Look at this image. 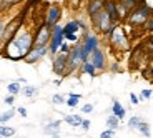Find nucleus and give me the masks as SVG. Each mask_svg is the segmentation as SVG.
<instances>
[{"label": "nucleus", "mask_w": 153, "mask_h": 138, "mask_svg": "<svg viewBox=\"0 0 153 138\" xmlns=\"http://www.w3.org/2000/svg\"><path fill=\"white\" fill-rule=\"evenodd\" d=\"M60 123H62L60 120H52V122H48L45 127H43V133L50 135V137L53 133H58V131H60Z\"/></svg>", "instance_id": "16"}, {"label": "nucleus", "mask_w": 153, "mask_h": 138, "mask_svg": "<svg viewBox=\"0 0 153 138\" xmlns=\"http://www.w3.org/2000/svg\"><path fill=\"white\" fill-rule=\"evenodd\" d=\"M143 0H118L117 2V7H118V15H120V20L125 22L126 15L137 7L138 4H142Z\"/></svg>", "instance_id": "12"}, {"label": "nucleus", "mask_w": 153, "mask_h": 138, "mask_svg": "<svg viewBox=\"0 0 153 138\" xmlns=\"http://www.w3.org/2000/svg\"><path fill=\"white\" fill-rule=\"evenodd\" d=\"M130 102H131V105H138L140 103V96H137L135 93H130Z\"/></svg>", "instance_id": "35"}, {"label": "nucleus", "mask_w": 153, "mask_h": 138, "mask_svg": "<svg viewBox=\"0 0 153 138\" xmlns=\"http://www.w3.org/2000/svg\"><path fill=\"white\" fill-rule=\"evenodd\" d=\"M7 92L10 93V95H19L20 92H22V83H19V82H10V83L7 85Z\"/></svg>", "instance_id": "22"}, {"label": "nucleus", "mask_w": 153, "mask_h": 138, "mask_svg": "<svg viewBox=\"0 0 153 138\" xmlns=\"http://www.w3.org/2000/svg\"><path fill=\"white\" fill-rule=\"evenodd\" d=\"M78 32H82L78 20H70V22H67L65 25H63V35H67V33H78Z\"/></svg>", "instance_id": "17"}, {"label": "nucleus", "mask_w": 153, "mask_h": 138, "mask_svg": "<svg viewBox=\"0 0 153 138\" xmlns=\"http://www.w3.org/2000/svg\"><path fill=\"white\" fill-rule=\"evenodd\" d=\"M65 96L63 95H60V93H55L53 96H52V103L53 105H65Z\"/></svg>", "instance_id": "27"}, {"label": "nucleus", "mask_w": 153, "mask_h": 138, "mask_svg": "<svg viewBox=\"0 0 153 138\" xmlns=\"http://www.w3.org/2000/svg\"><path fill=\"white\" fill-rule=\"evenodd\" d=\"M78 73H85V75H88V77L95 78L97 75H98V70L95 68V65H93L90 60H85L83 63H82L80 70H78Z\"/></svg>", "instance_id": "14"}, {"label": "nucleus", "mask_w": 153, "mask_h": 138, "mask_svg": "<svg viewBox=\"0 0 153 138\" xmlns=\"http://www.w3.org/2000/svg\"><path fill=\"white\" fill-rule=\"evenodd\" d=\"M17 113L25 118V116H27V108H25V107H19V108H17Z\"/></svg>", "instance_id": "37"}, {"label": "nucleus", "mask_w": 153, "mask_h": 138, "mask_svg": "<svg viewBox=\"0 0 153 138\" xmlns=\"http://www.w3.org/2000/svg\"><path fill=\"white\" fill-rule=\"evenodd\" d=\"M5 25H7V20L0 19V39H2V33H4V30H5Z\"/></svg>", "instance_id": "38"}, {"label": "nucleus", "mask_w": 153, "mask_h": 138, "mask_svg": "<svg viewBox=\"0 0 153 138\" xmlns=\"http://www.w3.org/2000/svg\"><path fill=\"white\" fill-rule=\"evenodd\" d=\"M105 42H108V45H110L111 50L120 52V53L130 50V37H128L126 28L123 27L122 23H118V25H115V27L111 28L110 37H108Z\"/></svg>", "instance_id": "1"}, {"label": "nucleus", "mask_w": 153, "mask_h": 138, "mask_svg": "<svg viewBox=\"0 0 153 138\" xmlns=\"http://www.w3.org/2000/svg\"><path fill=\"white\" fill-rule=\"evenodd\" d=\"M73 2H75V4H78V5H80V4H83V2H87V0H73Z\"/></svg>", "instance_id": "42"}, {"label": "nucleus", "mask_w": 153, "mask_h": 138, "mask_svg": "<svg viewBox=\"0 0 153 138\" xmlns=\"http://www.w3.org/2000/svg\"><path fill=\"white\" fill-rule=\"evenodd\" d=\"M4 12H5V4H4V0H0V17H2Z\"/></svg>", "instance_id": "40"}, {"label": "nucleus", "mask_w": 153, "mask_h": 138, "mask_svg": "<svg viewBox=\"0 0 153 138\" xmlns=\"http://www.w3.org/2000/svg\"><path fill=\"white\" fill-rule=\"evenodd\" d=\"M118 127H120V120L117 118L113 113H111L110 116H107V128H110V130H117Z\"/></svg>", "instance_id": "25"}, {"label": "nucleus", "mask_w": 153, "mask_h": 138, "mask_svg": "<svg viewBox=\"0 0 153 138\" xmlns=\"http://www.w3.org/2000/svg\"><path fill=\"white\" fill-rule=\"evenodd\" d=\"M70 48H72V43L67 42V40H63V43L60 45L58 52H62V53H70Z\"/></svg>", "instance_id": "29"}, {"label": "nucleus", "mask_w": 153, "mask_h": 138, "mask_svg": "<svg viewBox=\"0 0 153 138\" xmlns=\"http://www.w3.org/2000/svg\"><path fill=\"white\" fill-rule=\"evenodd\" d=\"M93 111V103H85L82 107V113H92Z\"/></svg>", "instance_id": "33"}, {"label": "nucleus", "mask_w": 153, "mask_h": 138, "mask_svg": "<svg viewBox=\"0 0 153 138\" xmlns=\"http://www.w3.org/2000/svg\"><path fill=\"white\" fill-rule=\"evenodd\" d=\"M50 37H52V27H48L47 23H40L37 27V30L33 32V45L35 47L48 45Z\"/></svg>", "instance_id": "8"}, {"label": "nucleus", "mask_w": 153, "mask_h": 138, "mask_svg": "<svg viewBox=\"0 0 153 138\" xmlns=\"http://www.w3.org/2000/svg\"><path fill=\"white\" fill-rule=\"evenodd\" d=\"M103 5H105V0H87L85 12H87L88 19H92L97 13H100V12L103 10Z\"/></svg>", "instance_id": "13"}, {"label": "nucleus", "mask_w": 153, "mask_h": 138, "mask_svg": "<svg viewBox=\"0 0 153 138\" xmlns=\"http://www.w3.org/2000/svg\"><path fill=\"white\" fill-rule=\"evenodd\" d=\"M15 135V128L8 127L7 123H0V137H7V138H12Z\"/></svg>", "instance_id": "21"}, {"label": "nucleus", "mask_w": 153, "mask_h": 138, "mask_svg": "<svg viewBox=\"0 0 153 138\" xmlns=\"http://www.w3.org/2000/svg\"><path fill=\"white\" fill-rule=\"evenodd\" d=\"M62 19V7L58 4H50L47 5L45 17H43V23H47L48 27H53L55 23H58Z\"/></svg>", "instance_id": "11"}, {"label": "nucleus", "mask_w": 153, "mask_h": 138, "mask_svg": "<svg viewBox=\"0 0 153 138\" xmlns=\"http://www.w3.org/2000/svg\"><path fill=\"white\" fill-rule=\"evenodd\" d=\"M143 27H145L146 30H153V19H150L148 22H146L145 25H143Z\"/></svg>", "instance_id": "39"}, {"label": "nucleus", "mask_w": 153, "mask_h": 138, "mask_svg": "<svg viewBox=\"0 0 153 138\" xmlns=\"http://www.w3.org/2000/svg\"><path fill=\"white\" fill-rule=\"evenodd\" d=\"M83 50H82V42H76L72 45L68 53V63H67V77L72 73H78L82 63H83Z\"/></svg>", "instance_id": "3"}, {"label": "nucleus", "mask_w": 153, "mask_h": 138, "mask_svg": "<svg viewBox=\"0 0 153 138\" xmlns=\"http://www.w3.org/2000/svg\"><path fill=\"white\" fill-rule=\"evenodd\" d=\"M82 50H83V60H88L90 58V53H92L95 48L102 47V39L97 32L88 30L87 33L82 35Z\"/></svg>", "instance_id": "5"}, {"label": "nucleus", "mask_w": 153, "mask_h": 138, "mask_svg": "<svg viewBox=\"0 0 153 138\" xmlns=\"http://www.w3.org/2000/svg\"><path fill=\"white\" fill-rule=\"evenodd\" d=\"M22 93L23 96H25V98H33V96H37L38 95V88L37 87H33V85H23L22 87Z\"/></svg>", "instance_id": "19"}, {"label": "nucleus", "mask_w": 153, "mask_h": 138, "mask_svg": "<svg viewBox=\"0 0 153 138\" xmlns=\"http://www.w3.org/2000/svg\"><path fill=\"white\" fill-rule=\"evenodd\" d=\"M108 68H110L113 73H118V72H122V67H120V63H118V62H111V65L108 67Z\"/></svg>", "instance_id": "32"}, {"label": "nucleus", "mask_w": 153, "mask_h": 138, "mask_svg": "<svg viewBox=\"0 0 153 138\" xmlns=\"http://www.w3.org/2000/svg\"><path fill=\"white\" fill-rule=\"evenodd\" d=\"M140 122H142V116H138V115H133L128 118V122H126V125H128V128L130 130H137L138 125H140Z\"/></svg>", "instance_id": "26"}, {"label": "nucleus", "mask_w": 153, "mask_h": 138, "mask_svg": "<svg viewBox=\"0 0 153 138\" xmlns=\"http://www.w3.org/2000/svg\"><path fill=\"white\" fill-rule=\"evenodd\" d=\"M52 138H60V131H58V133H53V135H52Z\"/></svg>", "instance_id": "43"}, {"label": "nucleus", "mask_w": 153, "mask_h": 138, "mask_svg": "<svg viewBox=\"0 0 153 138\" xmlns=\"http://www.w3.org/2000/svg\"><path fill=\"white\" fill-rule=\"evenodd\" d=\"M17 82H19V83H22V85H27V78H23V77H20Z\"/></svg>", "instance_id": "41"}, {"label": "nucleus", "mask_w": 153, "mask_h": 138, "mask_svg": "<svg viewBox=\"0 0 153 138\" xmlns=\"http://www.w3.org/2000/svg\"><path fill=\"white\" fill-rule=\"evenodd\" d=\"M80 100H82L80 93H68V98L65 100V105L68 108H76L78 103H80Z\"/></svg>", "instance_id": "20"}, {"label": "nucleus", "mask_w": 153, "mask_h": 138, "mask_svg": "<svg viewBox=\"0 0 153 138\" xmlns=\"http://www.w3.org/2000/svg\"><path fill=\"white\" fill-rule=\"evenodd\" d=\"M63 40H65V37H63V25L58 22L52 27V37H50V43H48V55L50 57H53V55L58 53V48L63 43Z\"/></svg>", "instance_id": "6"}, {"label": "nucleus", "mask_w": 153, "mask_h": 138, "mask_svg": "<svg viewBox=\"0 0 153 138\" xmlns=\"http://www.w3.org/2000/svg\"><path fill=\"white\" fill-rule=\"evenodd\" d=\"M53 83H55V85H57V87H58V85H60V83H62V78H58V80H55V82H53Z\"/></svg>", "instance_id": "44"}, {"label": "nucleus", "mask_w": 153, "mask_h": 138, "mask_svg": "<svg viewBox=\"0 0 153 138\" xmlns=\"http://www.w3.org/2000/svg\"><path fill=\"white\" fill-rule=\"evenodd\" d=\"M152 96H153V90H150V88L142 90V93H140V100H150Z\"/></svg>", "instance_id": "30"}, {"label": "nucleus", "mask_w": 153, "mask_h": 138, "mask_svg": "<svg viewBox=\"0 0 153 138\" xmlns=\"http://www.w3.org/2000/svg\"><path fill=\"white\" fill-rule=\"evenodd\" d=\"M0 138H7V137H0Z\"/></svg>", "instance_id": "45"}, {"label": "nucleus", "mask_w": 153, "mask_h": 138, "mask_svg": "<svg viewBox=\"0 0 153 138\" xmlns=\"http://www.w3.org/2000/svg\"><path fill=\"white\" fill-rule=\"evenodd\" d=\"M67 63H68V53L58 52L57 55L52 57V70L57 77L65 78L67 77Z\"/></svg>", "instance_id": "7"}, {"label": "nucleus", "mask_w": 153, "mask_h": 138, "mask_svg": "<svg viewBox=\"0 0 153 138\" xmlns=\"http://www.w3.org/2000/svg\"><path fill=\"white\" fill-rule=\"evenodd\" d=\"M90 125H92V123H90V120H83L80 127H82V130H85V131H87V130H90Z\"/></svg>", "instance_id": "36"}, {"label": "nucleus", "mask_w": 153, "mask_h": 138, "mask_svg": "<svg viewBox=\"0 0 153 138\" xmlns=\"http://www.w3.org/2000/svg\"><path fill=\"white\" fill-rule=\"evenodd\" d=\"M13 42L20 47V50L23 53L27 55L32 50V47H33V32L28 27H25V23H23L22 27L19 28V32L15 33V37H13Z\"/></svg>", "instance_id": "4"}, {"label": "nucleus", "mask_w": 153, "mask_h": 138, "mask_svg": "<svg viewBox=\"0 0 153 138\" xmlns=\"http://www.w3.org/2000/svg\"><path fill=\"white\" fill-rule=\"evenodd\" d=\"M113 137H115V130H110V128H107L100 133V138H113Z\"/></svg>", "instance_id": "31"}, {"label": "nucleus", "mask_w": 153, "mask_h": 138, "mask_svg": "<svg viewBox=\"0 0 153 138\" xmlns=\"http://www.w3.org/2000/svg\"><path fill=\"white\" fill-rule=\"evenodd\" d=\"M47 55H48V45H43V47H35L33 45L30 52L25 55L23 62L28 63V65H35V63H38V62H42Z\"/></svg>", "instance_id": "10"}, {"label": "nucleus", "mask_w": 153, "mask_h": 138, "mask_svg": "<svg viewBox=\"0 0 153 138\" xmlns=\"http://www.w3.org/2000/svg\"><path fill=\"white\" fill-rule=\"evenodd\" d=\"M17 113V108H10V110L4 111V113H0V123H8L12 118H13V115Z\"/></svg>", "instance_id": "23"}, {"label": "nucleus", "mask_w": 153, "mask_h": 138, "mask_svg": "<svg viewBox=\"0 0 153 138\" xmlns=\"http://www.w3.org/2000/svg\"><path fill=\"white\" fill-rule=\"evenodd\" d=\"M137 130L140 131V133H142L145 138H150V137H152V130H150V125H148L146 122H143V120L140 122V125H138Z\"/></svg>", "instance_id": "24"}, {"label": "nucleus", "mask_w": 153, "mask_h": 138, "mask_svg": "<svg viewBox=\"0 0 153 138\" xmlns=\"http://www.w3.org/2000/svg\"><path fill=\"white\" fill-rule=\"evenodd\" d=\"M4 102L8 105V107H12V105L15 103V95H10V93H8V95L5 96V100H4Z\"/></svg>", "instance_id": "34"}, {"label": "nucleus", "mask_w": 153, "mask_h": 138, "mask_svg": "<svg viewBox=\"0 0 153 138\" xmlns=\"http://www.w3.org/2000/svg\"><path fill=\"white\" fill-rule=\"evenodd\" d=\"M152 15H153V8L143 0L142 4H138L137 7L126 15L125 23L128 27H143V25L152 19Z\"/></svg>", "instance_id": "2"}, {"label": "nucleus", "mask_w": 153, "mask_h": 138, "mask_svg": "<svg viewBox=\"0 0 153 138\" xmlns=\"http://www.w3.org/2000/svg\"><path fill=\"white\" fill-rule=\"evenodd\" d=\"M111 113H113L117 118L122 122V120H125L126 116V110L122 107V103H120L118 100H113V105H111Z\"/></svg>", "instance_id": "15"}, {"label": "nucleus", "mask_w": 153, "mask_h": 138, "mask_svg": "<svg viewBox=\"0 0 153 138\" xmlns=\"http://www.w3.org/2000/svg\"><path fill=\"white\" fill-rule=\"evenodd\" d=\"M25 0H4V4H5V10H8L10 7H15V5H20L23 4Z\"/></svg>", "instance_id": "28"}, {"label": "nucleus", "mask_w": 153, "mask_h": 138, "mask_svg": "<svg viewBox=\"0 0 153 138\" xmlns=\"http://www.w3.org/2000/svg\"><path fill=\"white\" fill-rule=\"evenodd\" d=\"M63 122L67 123V125H70V127H80L82 125V122H83V116H80V115H65L63 116Z\"/></svg>", "instance_id": "18"}, {"label": "nucleus", "mask_w": 153, "mask_h": 138, "mask_svg": "<svg viewBox=\"0 0 153 138\" xmlns=\"http://www.w3.org/2000/svg\"><path fill=\"white\" fill-rule=\"evenodd\" d=\"M88 60L92 62L93 65H95V68L98 70V73L105 72V70L108 68V57H107V52H105L102 47H98V48H95L90 53V58Z\"/></svg>", "instance_id": "9"}]
</instances>
